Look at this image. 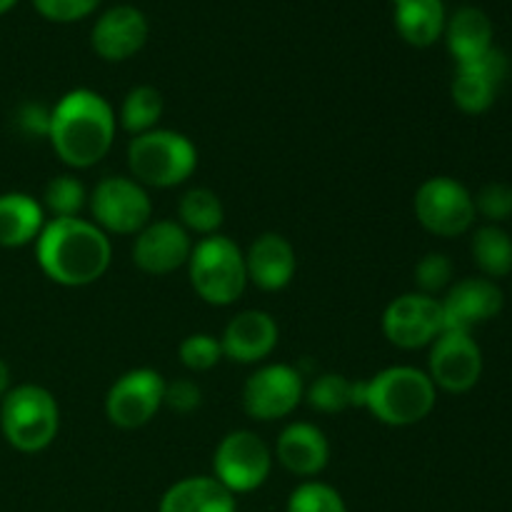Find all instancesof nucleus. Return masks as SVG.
<instances>
[{
  "instance_id": "f257e3e1",
  "label": "nucleus",
  "mask_w": 512,
  "mask_h": 512,
  "mask_svg": "<svg viewBox=\"0 0 512 512\" xmlns=\"http://www.w3.org/2000/svg\"><path fill=\"white\" fill-rule=\"evenodd\" d=\"M35 258L53 283L85 288L108 273L113 245L90 220L50 218L35 240Z\"/></svg>"
},
{
  "instance_id": "f03ea898",
  "label": "nucleus",
  "mask_w": 512,
  "mask_h": 512,
  "mask_svg": "<svg viewBox=\"0 0 512 512\" xmlns=\"http://www.w3.org/2000/svg\"><path fill=\"white\" fill-rule=\"evenodd\" d=\"M48 140L68 168L85 170L110 153L115 140V113L108 100L88 88L65 93L50 110Z\"/></svg>"
},
{
  "instance_id": "7ed1b4c3",
  "label": "nucleus",
  "mask_w": 512,
  "mask_h": 512,
  "mask_svg": "<svg viewBox=\"0 0 512 512\" xmlns=\"http://www.w3.org/2000/svg\"><path fill=\"white\" fill-rule=\"evenodd\" d=\"M438 388L428 373L410 365H393L380 370L370 380H363L360 408L368 410L378 423L390 428L418 425L433 413Z\"/></svg>"
},
{
  "instance_id": "20e7f679",
  "label": "nucleus",
  "mask_w": 512,
  "mask_h": 512,
  "mask_svg": "<svg viewBox=\"0 0 512 512\" xmlns=\"http://www.w3.org/2000/svg\"><path fill=\"white\" fill-rule=\"evenodd\" d=\"M198 168V148L178 130L155 128L135 135L128 145L130 178L143 188H175Z\"/></svg>"
},
{
  "instance_id": "39448f33",
  "label": "nucleus",
  "mask_w": 512,
  "mask_h": 512,
  "mask_svg": "<svg viewBox=\"0 0 512 512\" xmlns=\"http://www.w3.org/2000/svg\"><path fill=\"white\" fill-rule=\"evenodd\" d=\"M188 275L198 298L215 308L233 305L248 288L245 253L220 233L208 235L193 245Z\"/></svg>"
},
{
  "instance_id": "423d86ee",
  "label": "nucleus",
  "mask_w": 512,
  "mask_h": 512,
  "mask_svg": "<svg viewBox=\"0 0 512 512\" xmlns=\"http://www.w3.org/2000/svg\"><path fill=\"white\" fill-rule=\"evenodd\" d=\"M0 430L18 453H40L58 438V400L40 385L10 388L0 403Z\"/></svg>"
},
{
  "instance_id": "0eeeda50",
  "label": "nucleus",
  "mask_w": 512,
  "mask_h": 512,
  "mask_svg": "<svg viewBox=\"0 0 512 512\" xmlns=\"http://www.w3.org/2000/svg\"><path fill=\"white\" fill-rule=\"evenodd\" d=\"M93 223L105 235H138L153 218L148 188L130 175H108L88 195Z\"/></svg>"
},
{
  "instance_id": "6e6552de",
  "label": "nucleus",
  "mask_w": 512,
  "mask_h": 512,
  "mask_svg": "<svg viewBox=\"0 0 512 512\" xmlns=\"http://www.w3.org/2000/svg\"><path fill=\"white\" fill-rule=\"evenodd\" d=\"M415 218L438 238H458L475 223V200L463 183L448 175L428 178L413 200Z\"/></svg>"
},
{
  "instance_id": "1a4fd4ad",
  "label": "nucleus",
  "mask_w": 512,
  "mask_h": 512,
  "mask_svg": "<svg viewBox=\"0 0 512 512\" xmlns=\"http://www.w3.org/2000/svg\"><path fill=\"white\" fill-rule=\"evenodd\" d=\"M273 470L268 443L253 430H233L218 443L213 455V478L230 493H253Z\"/></svg>"
},
{
  "instance_id": "9d476101",
  "label": "nucleus",
  "mask_w": 512,
  "mask_h": 512,
  "mask_svg": "<svg viewBox=\"0 0 512 512\" xmlns=\"http://www.w3.org/2000/svg\"><path fill=\"white\" fill-rule=\"evenodd\" d=\"M305 398L303 373L293 365L275 363L255 370L243 385V410L260 423L283 420L298 410Z\"/></svg>"
},
{
  "instance_id": "9b49d317",
  "label": "nucleus",
  "mask_w": 512,
  "mask_h": 512,
  "mask_svg": "<svg viewBox=\"0 0 512 512\" xmlns=\"http://www.w3.org/2000/svg\"><path fill=\"white\" fill-rule=\"evenodd\" d=\"M165 380L158 370L135 368L120 375L105 395V415L120 430L148 425L163 408Z\"/></svg>"
},
{
  "instance_id": "f8f14e48",
  "label": "nucleus",
  "mask_w": 512,
  "mask_h": 512,
  "mask_svg": "<svg viewBox=\"0 0 512 512\" xmlns=\"http://www.w3.org/2000/svg\"><path fill=\"white\" fill-rule=\"evenodd\" d=\"M483 375V350L473 333L443 330L430 345L428 378L445 393H468Z\"/></svg>"
},
{
  "instance_id": "ddd939ff",
  "label": "nucleus",
  "mask_w": 512,
  "mask_h": 512,
  "mask_svg": "<svg viewBox=\"0 0 512 512\" xmlns=\"http://www.w3.org/2000/svg\"><path fill=\"white\" fill-rule=\"evenodd\" d=\"M445 330L440 300L425 293L398 295L383 313V335L400 350H418L433 345Z\"/></svg>"
},
{
  "instance_id": "4468645a",
  "label": "nucleus",
  "mask_w": 512,
  "mask_h": 512,
  "mask_svg": "<svg viewBox=\"0 0 512 512\" xmlns=\"http://www.w3.org/2000/svg\"><path fill=\"white\" fill-rule=\"evenodd\" d=\"M190 253H193V238L178 220H150L135 235L133 263L155 278L188 265Z\"/></svg>"
},
{
  "instance_id": "2eb2a0df",
  "label": "nucleus",
  "mask_w": 512,
  "mask_h": 512,
  "mask_svg": "<svg viewBox=\"0 0 512 512\" xmlns=\"http://www.w3.org/2000/svg\"><path fill=\"white\" fill-rule=\"evenodd\" d=\"M440 308L445 330L473 333L478 325L498 318L503 310V290L490 278H465L450 285Z\"/></svg>"
},
{
  "instance_id": "dca6fc26",
  "label": "nucleus",
  "mask_w": 512,
  "mask_h": 512,
  "mask_svg": "<svg viewBox=\"0 0 512 512\" xmlns=\"http://www.w3.org/2000/svg\"><path fill=\"white\" fill-rule=\"evenodd\" d=\"M150 35L148 18L133 5H115L100 13L90 30V45L108 63H123L145 48Z\"/></svg>"
},
{
  "instance_id": "f3484780",
  "label": "nucleus",
  "mask_w": 512,
  "mask_h": 512,
  "mask_svg": "<svg viewBox=\"0 0 512 512\" xmlns=\"http://www.w3.org/2000/svg\"><path fill=\"white\" fill-rule=\"evenodd\" d=\"M508 78V58L493 48L473 63L458 65L453 78V100L463 113L480 115L495 103L503 80Z\"/></svg>"
},
{
  "instance_id": "a211bd4d",
  "label": "nucleus",
  "mask_w": 512,
  "mask_h": 512,
  "mask_svg": "<svg viewBox=\"0 0 512 512\" xmlns=\"http://www.w3.org/2000/svg\"><path fill=\"white\" fill-rule=\"evenodd\" d=\"M280 330L278 323L265 310H243L225 325L220 335V348L223 358L233 360L240 365H255L270 358L278 348Z\"/></svg>"
},
{
  "instance_id": "6ab92c4d",
  "label": "nucleus",
  "mask_w": 512,
  "mask_h": 512,
  "mask_svg": "<svg viewBox=\"0 0 512 512\" xmlns=\"http://www.w3.org/2000/svg\"><path fill=\"white\" fill-rule=\"evenodd\" d=\"M295 268H298L295 248L288 238L278 233H263L250 243L248 253H245L248 283L265 293H278V290L288 288Z\"/></svg>"
},
{
  "instance_id": "aec40b11",
  "label": "nucleus",
  "mask_w": 512,
  "mask_h": 512,
  "mask_svg": "<svg viewBox=\"0 0 512 512\" xmlns=\"http://www.w3.org/2000/svg\"><path fill=\"white\" fill-rule=\"evenodd\" d=\"M275 458L298 478H315L328 468L330 443L313 423H290L275 443Z\"/></svg>"
},
{
  "instance_id": "412c9836",
  "label": "nucleus",
  "mask_w": 512,
  "mask_h": 512,
  "mask_svg": "<svg viewBox=\"0 0 512 512\" xmlns=\"http://www.w3.org/2000/svg\"><path fill=\"white\" fill-rule=\"evenodd\" d=\"M445 43H448L450 55L455 63H473V60L483 58L485 53L495 48L493 45V20L488 13L475 5H465V8L455 10L445 23Z\"/></svg>"
},
{
  "instance_id": "4be33fe9",
  "label": "nucleus",
  "mask_w": 512,
  "mask_h": 512,
  "mask_svg": "<svg viewBox=\"0 0 512 512\" xmlns=\"http://www.w3.org/2000/svg\"><path fill=\"white\" fill-rule=\"evenodd\" d=\"M393 3L395 30L413 48H430L445 33L443 0H390Z\"/></svg>"
},
{
  "instance_id": "5701e85b",
  "label": "nucleus",
  "mask_w": 512,
  "mask_h": 512,
  "mask_svg": "<svg viewBox=\"0 0 512 512\" xmlns=\"http://www.w3.org/2000/svg\"><path fill=\"white\" fill-rule=\"evenodd\" d=\"M235 495L208 475H195L170 485L158 512H235Z\"/></svg>"
},
{
  "instance_id": "b1692460",
  "label": "nucleus",
  "mask_w": 512,
  "mask_h": 512,
  "mask_svg": "<svg viewBox=\"0 0 512 512\" xmlns=\"http://www.w3.org/2000/svg\"><path fill=\"white\" fill-rule=\"evenodd\" d=\"M45 210L33 195H0V248H23L38 240L45 228Z\"/></svg>"
},
{
  "instance_id": "393cba45",
  "label": "nucleus",
  "mask_w": 512,
  "mask_h": 512,
  "mask_svg": "<svg viewBox=\"0 0 512 512\" xmlns=\"http://www.w3.org/2000/svg\"><path fill=\"white\" fill-rule=\"evenodd\" d=\"M360 398H363V383H353L338 373H323L305 388L303 400L318 413L335 415L353 405L360 408Z\"/></svg>"
},
{
  "instance_id": "a878e982",
  "label": "nucleus",
  "mask_w": 512,
  "mask_h": 512,
  "mask_svg": "<svg viewBox=\"0 0 512 512\" xmlns=\"http://www.w3.org/2000/svg\"><path fill=\"white\" fill-rule=\"evenodd\" d=\"M470 250L483 278L495 280L512 273V238L500 225L488 223L475 230Z\"/></svg>"
},
{
  "instance_id": "bb28decb",
  "label": "nucleus",
  "mask_w": 512,
  "mask_h": 512,
  "mask_svg": "<svg viewBox=\"0 0 512 512\" xmlns=\"http://www.w3.org/2000/svg\"><path fill=\"white\" fill-rule=\"evenodd\" d=\"M225 220L223 200L208 188H190L178 203V223L188 233L195 235H215Z\"/></svg>"
},
{
  "instance_id": "cd10ccee",
  "label": "nucleus",
  "mask_w": 512,
  "mask_h": 512,
  "mask_svg": "<svg viewBox=\"0 0 512 512\" xmlns=\"http://www.w3.org/2000/svg\"><path fill=\"white\" fill-rule=\"evenodd\" d=\"M163 110L165 103L160 90H155L153 85H138L125 95L123 105H120V125H123L125 133L135 138V135L158 128Z\"/></svg>"
},
{
  "instance_id": "c85d7f7f",
  "label": "nucleus",
  "mask_w": 512,
  "mask_h": 512,
  "mask_svg": "<svg viewBox=\"0 0 512 512\" xmlns=\"http://www.w3.org/2000/svg\"><path fill=\"white\" fill-rule=\"evenodd\" d=\"M43 210L53 218H80L88 205V190L75 175H55L43 190Z\"/></svg>"
},
{
  "instance_id": "c756f323",
  "label": "nucleus",
  "mask_w": 512,
  "mask_h": 512,
  "mask_svg": "<svg viewBox=\"0 0 512 512\" xmlns=\"http://www.w3.org/2000/svg\"><path fill=\"white\" fill-rule=\"evenodd\" d=\"M288 512H348V508L338 490L318 483V480H310L290 493Z\"/></svg>"
},
{
  "instance_id": "7c9ffc66",
  "label": "nucleus",
  "mask_w": 512,
  "mask_h": 512,
  "mask_svg": "<svg viewBox=\"0 0 512 512\" xmlns=\"http://www.w3.org/2000/svg\"><path fill=\"white\" fill-rule=\"evenodd\" d=\"M178 355L180 363L190 373H208L223 360V348H220V338H213L208 333H193L180 343Z\"/></svg>"
},
{
  "instance_id": "2f4dec72",
  "label": "nucleus",
  "mask_w": 512,
  "mask_h": 512,
  "mask_svg": "<svg viewBox=\"0 0 512 512\" xmlns=\"http://www.w3.org/2000/svg\"><path fill=\"white\" fill-rule=\"evenodd\" d=\"M453 260L443 253H428L425 258H420V263L415 265V285H418V293L425 295H438L445 288H450L453 283Z\"/></svg>"
},
{
  "instance_id": "473e14b6",
  "label": "nucleus",
  "mask_w": 512,
  "mask_h": 512,
  "mask_svg": "<svg viewBox=\"0 0 512 512\" xmlns=\"http://www.w3.org/2000/svg\"><path fill=\"white\" fill-rule=\"evenodd\" d=\"M475 213L483 215L490 225H500L512 218V185L488 183L475 195Z\"/></svg>"
},
{
  "instance_id": "72a5a7b5",
  "label": "nucleus",
  "mask_w": 512,
  "mask_h": 512,
  "mask_svg": "<svg viewBox=\"0 0 512 512\" xmlns=\"http://www.w3.org/2000/svg\"><path fill=\"white\" fill-rule=\"evenodd\" d=\"M103 0H33L35 10L50 23H75L88 18Z\"/></svg>"
},
{
  "instance_id": "f704fd0d",
  "label": "nucleus",
  "mask_w": 512,
  "mask_h": 512,
  "mask_svg": "<svg viewBox=\"0 0 512 512\" xmlns=\"http://www.w3.org/2000/svg\"><path fill=\"white\" fill-rule=\"evenodd\" d=\"M203 403V393H200V385L195 380H175V383H165V395L163 405L170 408L173 413L188 415L193 410L200 408Z\"/></svg>"
},
{
  "instance_id": "c9c22d12",
  "label": "nucleus",
  "mask_w": 512,
  "mask_h": 512,
  "mask_svg": "<svg viewBox=\"0 0 512 512\" xmlns=\"http://www.w3.org/2000/svg\"><path fill=\"white\" fill-rule=\"evenodd\" d=\"M10 390V368L3 358H0V400Z\"/></svg>"
},
{
  "instance_id": "e433bc0d",
  "label": "nucleus",
  "mask_w": 512,
  "mask_h": 512,
  "mask_svg": "<svg viewBox=\"0 0 512 512\" xmlns=\"http://www.w3.org/2000/svg\"><path fill=\"white\" fill-rule=\"evenodd\" d=\"M15 3H18V0H0V15L10 13V10L15 8Z\"/></svg>"
}]
</instances>
